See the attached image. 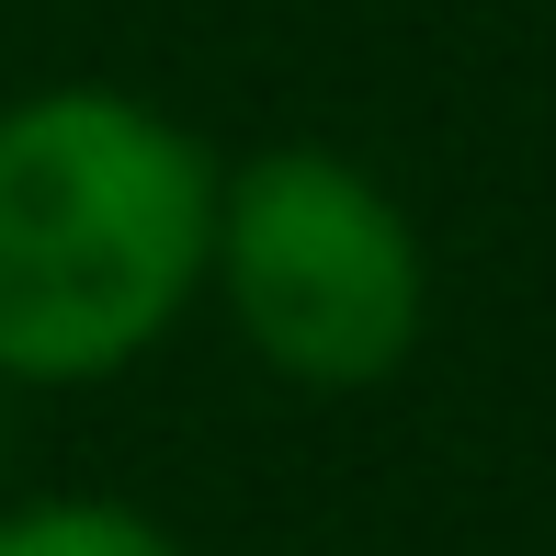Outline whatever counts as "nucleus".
<instances>
[{
  "mask_svg": "<svg viewBox=\"0 0 556 556\" xmlns=\"http://www.w3.org/2000/svg\"><path fill=\"white\" fill-rule=\"evenodd\" d=\"M205 285L227 330L262 352V375L318 397L387 387L432 330V262H420L409 205L318 137L216 160Z\"/></svg>",
  "mask_w": 556,
  "mask_h": 556,
  "instance_id": "f03ea898",
  "label": "nucleus"
},
{
  "mask_svg": "<svg viewBox=\"0 0 556 556\" xmlns=\"http://www.w3.org/2000/svg\"><path fill=\"white\" fill-rule=\"evenodd\" d=\"M216 160L114 80L0 103V387H103L205 295Z\"/></svg>",
  "mask_w": 556,
  "mask_h": 556,
  "instance_id": "f257e3e1",
  "label": "nucleus"
},
{
  "mask_svg": "<svg viewBox=\"0 0 556 556\" xmlns=\"http://www.w3.org/2000/svg\"><path fill=\"white\" fill-rule=\"evenodd\" d=\"M0 556H193V545L137 500L58 489V500H0Z\"/></svg>",
  "mask_w": 556,
  "mask_h": 556,
  "instance_id": "7ed1b4c3",
  "label": "nucleus"
},
{
  "mask_svg": "<svg viewBox=\"0 0 556 556\" xmlns=\"http://www.w3.org/2000/svg\"><path fill=\"white\" fill-rule=\"evenodd\" d=\"M0 477H12V387H0Z\"/></svg>",
  "mask_w": 556,
  "mask_h": 556,
  "instance_id": "20e7f679",
  "label": "nucleus"
}]
</instances>
